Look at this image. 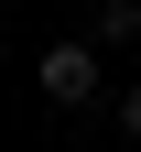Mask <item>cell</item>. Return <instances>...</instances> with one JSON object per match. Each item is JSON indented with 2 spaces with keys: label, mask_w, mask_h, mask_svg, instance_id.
<instances>
[{
  "label": "cell",
  "mask_w": 141,
  "mask_h": 152,
  "mask_svg": "<svg viewBox=\"0 0 141 152\" xmlns=\"http://www.w3.org/2000/svg\"><path fill=\"white\" fill-rule=\"evenodd\" d=\"M33 87H44L54 109H87V98H98V44H87V33L44 44V54H33Z\"/></svg>",
  "instance_id": "obj_1"
},
{
  "label": "cell",
  "mask_w": 141,
  "mask_h": 152,
  "mask_svg": "<svg viewBox=\"0 0 141 152\" xmlns=\"http://www.w3.org/2000/svg\"><path fill=\"white\" fill-rule=\"evenodd\" d=\"M109 120H119V141H141V76H130V87L109 98Z\"/></svg>",
  "instance_id": "obj_3"
},
{
  "label": "cell",
  "mask_w": 141,
  "mask_h": 152,
  "mask_svg": "<svg viewBox=\"0 0 141 152\" xmlns=\"http://www.w3.org/2000/svg\"><path fill=\"white\" fill-rule=\"evenodd\" d=\"M87 44H141V0H98V22H87Z\"/></svg>",
  "instance_id": "obj_2"
}]
</instances>
